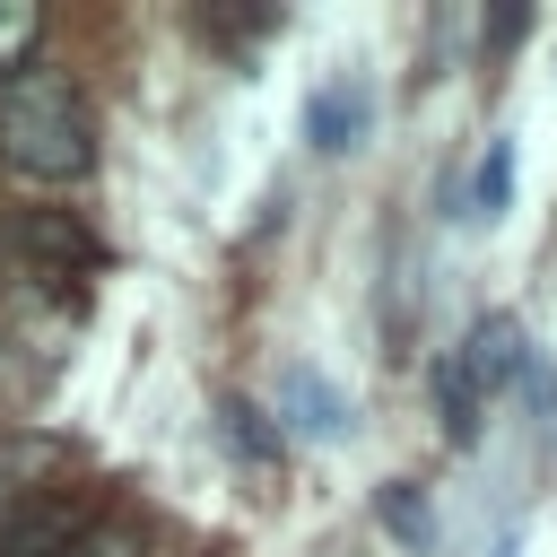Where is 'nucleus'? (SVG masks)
Listing matches in <instances>:
<instances>
[{"label":"nucleus","instance_id":"1","mask_svg":"<svg viewBox=\"0 0 557 557\" xmlns=\"http://www.w3.org/2000/svg\"><path fill=\"white\" fill-rule=\"evenodd\" d=\"M0 165L35 191L96 174V122L61 61H26L17 78H0Z\"/></svg>","mask_w":557,"mask_h":557},{"label":"nucleus","instance_id":"2","mask_svg":"<svg viewBox=\"0 0 557 557\" xmlns=\"http://www.w3.org/2000/svg\"><path fill=\"white\" fill-rule=\"evenodd\" d=\"M87 531H96V513H87V505H44V513H26V522L0 540V557H70Z\"/></svg>","mask_w":557,"mask_h":557},{"label":"nucleus","instance_id":"3","mask_svg":"<svg viewBox=\"0 0 557 557\" xmlns=\"http://www.w3.org/2000/svg\"><path fill=\"white\" fill-rule=\"evenodd\" d=\"M513 339H522V331H513V322H505V313H487V322H479V331H470V348H461V366H453V374H461V392H470V400H479V392H496V383H505V374H513Z\"/></svg>","mask_w":557,"mask_h":557},{"label":"nucleus","instance_id":"4","mask_svg":"<svg viewBox=\"0 0 557 557\" xmlns=\"http://www.w3.org/2000/svg\"><path fill=\"white\" fill-rule=\"evenodd\" d=\"M17 244H26V252H52V261H70V270H87V261H96V244H87V235H78L61 209H35V218H17Z\"/></svg>","mask_w":557,"mask_h":557},{"label":"nucleus","instance_id":"5","mask_svg":"<svg viewBox=\"0 0 557 557\" xmlns=\"http://www.w3.org/2000/svg\"><path fill=\"white\" fill-rule=\"evenodd\" d=\"M305 131H313V148H348V131H357V96H313L305 104Z\"/></svg>","mask_w":557,"mask_h":557},{"label":"nucleus","instance_id":"6","mask_svg":"<svg viewBox=\"0 0 557 557\" xmlns=\"http://www.w3.org/2000/svg\"><path fill=\"white\" fill-rule=\"evenodd\" d=\"M226 435H235V453H252L261 470H278V444H270V426H261V409H244V400H226Z\"/></svg>","mask_w":557,"mask_h":557},{"label":"nucleus","instance_id":"7","mask_svg":"<svg viewBox=\"0 0 557 557\" xmlns=\"http://www.w3.org/2000/svg\"><path fill=\"white\" fill-rule=\"evenodd\" d=\"M35 61V9H0V78H17Z\"/></svg>","mask_w":557,"mask_h":557},{"label":"nucleus","instance_id":"8","mask_svg":"<svg viewBox=\"0 0 557 557\" xmlns=\"http://www.w3.org/2000/svg\"><path fill=\"white\" fill-rule=\"evenodd\" d=\"M70 557H139V548H131V540H122V531H87V540H78V548H70Z\"/></svg>","mask_w":557,"mask_h":557},{"label":"nucleus","instance_id":"9","mask_svg":"<svg viewBox=\"0 0 557 557\" xmlns=\"http://www.w3.org/2000/svg\"><path fill=\"white\" fill-rule=\"evenodd\" d=\"M479 200H487V209L505 200V148H487V165H479Z\"/></svg>","mask_w":557,"mask_h":557},{"label":"nucleus","instance_id":"10","mask_svg":"<svg viewBox=\"0 0 557 557\" xmlns=\"http://www.w3.org/2000/svg\"><path fill=\"white\" fill-rule=\"evenodd\" d=\"M383 513H392V522H400V531H409V540H418V531H426V513H418V496H400V487H392V496H383Z\"/></svg>","mask_w":557,"mask_h":557}]
</instances>
